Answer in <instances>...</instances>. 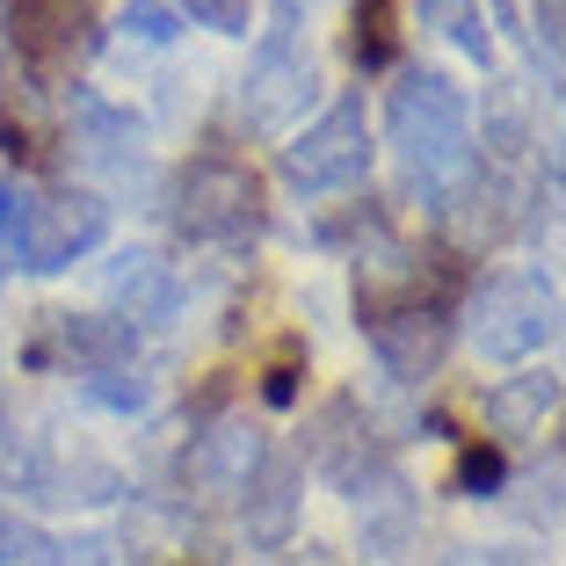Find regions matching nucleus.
<instances>
[{"label":"nucleus","instance_id":"nucleus-19","mask_svg":"<svg viewBox=\"0 0 566 566\" xmlns=\"http://www.w3.org/2000/svg\"><path fill=\"white\" fill-rule=\"evenodd\" d=\"M356 51H364L370 66L392 51V0H364V8H356Z\"/></svg>","mask_w":566,"mask_h":566},{"label":"nucleus","instance_id":"nucleus-16","mask_svg":"<svg viewBox=\"0 0 566 566\" xmlns=\"http://www.w3.org/2000/svg\"><path fill=\"white\" fill-rule=\"evenodd\" d=\"M0 566H59V537L30 516H0Z\"/></svg>","mask_w":566,"mask_h":566},{"label":"nucleus","instance_id":"nucleus-21","mask_svg":"<svg viewBox=\"0 0 566 566\" xmlns=\"http://www.w3.org/2000/svg\"><path fill=\"white\" fill-rule=\"evenodd\" d=\"M531 44H545L552 59H566V0H537V30Z\"/></svg>","mask_w":566,"mask_h":566},{"label":"nucleus","instance_id":"nucleus-4","mask_svg":"<svg viewBox=\"0 0 566 566\" xmlns=\"http://www.w3.org/2000/svg\"><path fill=\"white\" fill-rule=\"evenodd\" d=\"M370 117L364 102L342 95L327 102L305 132L283 138V182H291V197H342V189H356L370 175Z\"/></svg>","mask_w":566,"mask_h":566},{"label":"nucleus","instance_id":"nucleus-10","mask_svg":"<svg viewBox=\"0 0 566 566\" xmlns=\"http://www.w3.org/2000/svg\"><path fill=\"white\" fill-rule=\"evenodd\" d=\"M109 305H117L124 327H160L167 313H175V276H167L160 254H117V269H109Z\"/></svg>","mask_w":566,"mask_h":566},{"label":"nucleus","instance_id":"nucleus-6","mask_svg":"<svg viewBox=\"0 0 566 566\" xmlns=\"http://www.w3.org/2000/svg\"><path fill=\"white\" fill-rule=\"evenodd\" d=\"M109 240V203L95 189H36L30 197V226H22V269L30 276H59V269L87 262Z\"/></svg>","mask_w":566,"mask_h":566},{"label":"nucleus","instance_id":"nucleus-5","mask_svg":"<svg viewBox=\"0 0 566 566\" xmlns=\"http://www.w3.org/2000/svg\"><path fill=\"white\" fill-rule=\"evenodd\" d=\"M254 218H262V197L240 160H189V175L175 182V226L203 248H240Z\"/></svg>","mask_w":566,"mask_h":566},{"label":"nucleus","instance_id":"nucleus-12","mask_svg":"<svg viewBox=\"0 0 566 566\" xmlns=\"http://www.w3.org/2000/svg\"><path fill=\"white\" fill-rule=\"evenodd\" d=\"M415 22L429 36H443L450 51H465L472 66H494V22L480 0H415Z\"/></svg>","mask_w":566,"mask_h":566},{"label":"nucleus","instance_id":"nucleus-3","mask_svg":"<svg viewBox=\"0 0 566 566\" xmlns=\"http://www.w3.org/2000/svg\"><path fill=\"white\" fill-rule=\"evenodd\" d=\"M313 87H319V66H313V44L298 30V0H276L269 30L254 36L248 73H240V109H248L254 132L283 138L298 124V109L313 102Z\"/></svg>","mask_w":566,"mask_h":566},{"label":"nucleus","instance_id":"nucleus-15","mask_svg":"<svg viewBox=\"0 0 566 566\" xmlns=\"http://www.w3.org/2000/svg\"><path fill=\"white\" fill-rule=\"evenodd\" d=\"M182 30H189V22L175 15V0H124V8H117V36L132 51H167Z\"/></svg>","mask_w":566,"mask_h":566},{"label":"nucleus","instance_id":"nucleus-9","mask_svg":"<svg viewBox=\"0 0 566 566\" xmlns=\"http://www.w3.org/2000/svg\"><path fill=\"white\" fill-rule=\"evenodd\" d=\"M559 400H566V378H559V370L523 364L516 378H501L494 392H486V429H494L501 443H523V436H537L552 415H559Z\"/></svg>","mask_w":566,"mask_h":566},{"label":"nucleus","instance_id":"nucleus-8","mask_svg":"<svg viewBox=\"0 0 566 566\" xmlns=\"http://www.w3.org/2000/svg\"><path fill=\"white\" fill-rule=\"evenodd\" d=\"M443 349H450V319L436 305H400V313H378L370 319V356L400 385H421L443 370Z\"/></svg>","mask_w":566,"mask_h":566},{"label":"nucleus","instance_id":"nucleus-13","mask_svg":"<svg viewBox=\"0 0 566 566\" xmlns=\"http://www.w3.org/2000/svg\"><path fill=\"white\" fill-rule=\"evenodd\" d=\"M73 22H81V0H8V30L22 51H59Z\"/></svg>","mask_w":566,"mask_h":566},{"label":"nucleus","instance_id":"nucleus-26","mask_svg":"<svg viewBox=\"0 0 566 566\" xmlns=\"http://www.w3.org/2000/svg\"><path fill=\"white\" fill-rule=\"evenodd\" d=\"M0 516H8V501H0Z\"/></svg>","mask_w":566,"mask_h":566},{"label":"nucleus","instance_id":"nucleus-17","mask_svg":"<svg viewBox=\"0 0 566 566\" xmlns=\"http://www.w3.org/2000/svg\"><path fill=\"white\" fill-rule=\"evenodd\" d=\"M30 182H0V283L22 269V226H30Z\"/></svg>","mask_w":566,"mask_h":566},{"label":"nucleus","instance_id":"nucleus-14","mask_svg":"<svg viewBox=\"0 0 566 566\" xmlns=\"http://www.w3.org/2000/svg\"><path fill=\"white\" fill-rule=\"evenodd\" d=\"M81 392L95 407H109V415H146L160 385H153V370H138V364H109V370H87Z\"/></svg>","mask_w":566,"mask_h":566},{"label":"nucleus","instance_id":"nucleus-7","mask_svg":"<svg viewBox=\"0 0 566 566\" xmlns=\"http://www.w3.org/2000/svg\"><path fill=\"white\" fill-rule=\"evenodd\" d=\"M269 465V436L254 429L248 415H218L211 429L189 443V486H197L203 501H240L254 486V472Z\"/></svg>","mask_w":566,"mask_h":566},{"label":"nucleus","instance_id":"nucleus-23","mask_svg":"<svg viewBox=\"0 0 566 566\" xmlns=\"http://www.w3.org/2000/svg\"><path fill=\"white\" fill-rule=\"evenodd\" d=\"M545 167H552V189H559V197H566V124H559V138H552Z\"/></svg>","mask_w":566,"mask_h":566},{"label":"nucleus","instance_id":"nucleus-25","mask_svg":"<svg viewBox=\"0 0 566 566\" xmlns=\"http://www.w3.org/2000/svg\"><path fill=\"white\" fill-rule=\"evenodd\" d=\"M291 566H334V559H327L319 545H305V552H291Z\"/></svg>","mask_w":566,"mask_h":566},{"label":"nucleus","instance_id":"nucleus-18","mask_svg":"<svg viewBox=\"0 0 566 566\" xmlns=\"http://www.w3.org/2000/svg\"><path fill=\"white\" fill-rule=\"evenodd\" d=\"M182 22H203L218 36H248V0H175Z\"/></svg>","mask_w":566,"mask_h":566},{"label":"nucleus","instance_id":"nucleus-24","mask_svg":"<svg viewBox=\"0 0 566 566\" xmlns=\"http://www.w3.org/2000/svg\"><path fill=\"white\" fill-rule=\"evenodd\" d=\"M472 566H531V552H516V545H494V552H480Z\"/></svg>","mask_w":566,"mask_h":566},{"label":"nucleus","instance_id":"nucleus-11","mask_svg":"<svg viewBox=\"0 0 566 566\" xmlns=\"http://www.w3.org/2000/svg\"><path fill=\"white\" fill-rule=\"evenodd\" d=\"M240 516H248V537L262 552L291 545V531H298V465H291V458H269V465L254 472V486L240 494Z\"/></svg>","mask_w":566,"mask_h":566},{"label":"nucleus","instance_id":"nucleus-20","mask_svg":"<svg viewBox=\"0 0 566 566\" xmlns=\"http://www.w3.org/2000/svg\"><path fill=\"white\" fill-rule=\"evenodd\" d=\"M59 566H117V545H109V537H95V531L59 537Z\"/></svg>","mask_w":566,"mask_h":566},{"label":"nucleus","instance_id":"nucleus-22","mask_svg":"<svg viewBox=\"0 0 566 566\" xmlns=\"http://www.w3.org/2000/svg\"><path fill=\"white\" fill-rule=\"evenodd\" d=\"M465 486H472V494H480V486H501V458H494V450H486V458L472 450V458H465Z\"/></svg>","mask_w":566,"mask_h":566},{"label":"nucleus","instance_id":"nucleus-2","mask_svg":"<svg viewBox=\"0 0 566 566\" xmlns=\"http://www.w3.org/2000/svg\"><path fill=\"white\" fill-rule=\"evenodd\" d=\"M566 334V298L545 269H494L465 305V342L480 364L523 370Z\"/></svg>","mask_w":566,"mask_h":566},{"label":"nucleus","instance_id":"nucleus-1","mask_svg":"<svg viewBox=\"0 0 566 566\" xmlns=\"http://www.w3.org/2000/svg\"><path fill=\"white\" fill-rule=\"evenodd\" d=\"M385 153L400 167V189L421 197L429 211H450V197L472 182L480 138H472V102L465 87L436 66H407L385 95Z\"/></svg>","mask_w":566,"mask_h":566}]
</instances>
